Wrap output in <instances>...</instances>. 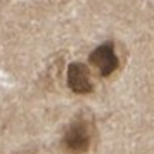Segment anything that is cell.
Here are the masks:
<instances>
[{"label":"cell","instance_id":"3957f363","mask_svg":"<svg viewBox=\"0 0 154 154\" xmlns=\"http://www.w3.org/2000/svg\"><path fill=\"white\" fill-rule=\"evenodd\" d=\"M68 87L75 94H90L94 90L90 71L83 63L69 64V68H68Z\"/></svg>","mask_w":154,"mask_h":154},{"label":"cell","instance_id":"7a4b0ae2","mask_svg":"<svg viewBox=\"0 0 154 154\" xmlns=\"http://www.w3.org/2000/svg\"><path fill=\"white\" fill-rule=\"evenodd\" d=\"M90 63L97 68L102 76L112 75L119 66L118 56H116V50H114V43L107 42V43L99 45L97 49L90 54Z\"/></svg>","mask_w":154,"mask_h":154},{"label":"cell","instance_id":"6da1fadb","mask_svg":"<svg viewBox=\"0 0 154 154\" xmlns=\"http://www.w3.org/2000/svg\"><path fill=\"white\" fill-rule=\"evenodd\" d=\"M90 142H92V137H90V130L85 121L78 119L75 121L73 125L66 130L63 137V146L64 149L71 154H83L88 151L90 147Z\"/></svg>","mask_w":154,"mask_h":154}]
</instances>
